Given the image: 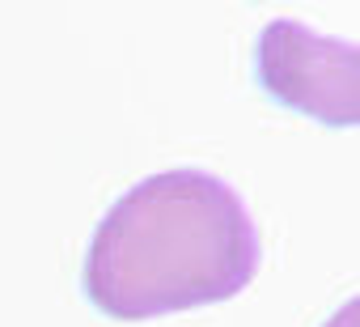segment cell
<instances>
[{
    "label": "cell",
    "mask_w": 360,
    "mask_h": 327,
    "mask_svg": "<svg viewBox=\"0 0 360 327\" xmlns=\"http://www.w3.org/2000/svg\"><path fill=\"white\" fill-rule=\"evenodd\" d=\"M246 200L208 171H161L123 192L98 221L81 272L85 297L123 323L238 297L259 272Z\"/></svg>",
    "instance_id": "cell-1"
},
{
    "label": "cell",
    "mask_w": 360,
    "mask_h": 327,
    "mask_svg": "<svg viewBox=\"0 0 360 327\" xmlns=\"http://www.w3.org/2000/svg\"><path fill=\"white\" fill-rule=\"evenodd\" d=\"M360 51L343 39H322L301 22H271L255 51L259 85L288 111H301L326 128H352L360 119L356 98Z\"/></svg>",
    "instance_id": "cell-2"
}]
</instances>
